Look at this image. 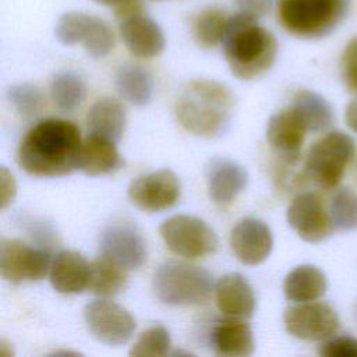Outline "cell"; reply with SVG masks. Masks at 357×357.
<instances>
[{
	"label": "cell",
	"mask_w": 357,
	"mask_h": 357,
	"mask_svg": "<svg viewBox=\"0 0 357 357\" xmlns=\"http://www.w3.org/2000/svg\"><path fill=\"white\" fill-rule=\"evenodd\" d=\"M81 148V134L75 124L63 119H45L21 141L17 162L31 176L61 177L78 169Z\"/></svg>",
	"instance_id": "6da1fadb"
},
{
	"label": "cell",
	"mask_w": 357,
	"mask_h": 357,
	"mask_svg": "<svg viewBox=\"0 0 357 357\" xmlns=\"http://www.w3.org/2000/svg\"><path fill=\"white\" fill-rule=\"evenodd\" d=\"M220 45L231 74L245 81L271 70L279 47L275 35L258 18L238 11L230 15Z\"/></svg>",
	"instance_id": "7a4b0ae2"
},
{
	"label": "cell",
	"mask_w": 357,
	"mask_h": 357,
	"mask_svg": "<svg viewBox=\"0 0 357 357\" xmlns=\"http://www.w3.org/2000/svg\"><path fill=\"white\" fill-rule=\"evenodd\" d=\"M233 107L234 96L226 85L197 79L183 88L176 102V117L187 131L211 138L226 130Z\"/></svg>",
	"instance_id": "3957f363"
},
{
	"label": "cell",
	"mask_w": 357,
	"mask_h": 357,
	"mask_svg": "<svg viewBox=\"0 0 357 357\" xmlns=\"http://www.w3.org/2000/svg\"><path fill=\"white\" fill-rule=\"evenodd\" d=\"M349 0H278V20L290 35L319 39L337 28Z\"/></svg>",
	"instance_id": "277c9868"
},
{
	"label": "cell",
	"mask_w": 357,
	"mask_h": 357,
	"mask_svg": "<svg viewBox=\"0 0 357 357\" xmlns=\"http://www.w3.org/2000/svg\"><path fill=\"white\" fill-rule=\"evenodd\" d=\"M211 273L199 266L167 261L153 275L158 298L169 305H194L204 303L212 291Z\"/></svg>",
	"instance_id": "5b68a950"
},
{
	"label": "cell",
	"mask_w": 357,
	"mask_h": 357,
	"mask_svg": "<svg viewBox=\"0 0 357 357\" xmlns=\"http://www.w3.org/2000/svg\"><path fill=\"white\" fill-rule=\"evenodd\" d=\"M356 153L354 139L343 131H329L308 149L304 173L322 188H335Z\"/></svg>",
	"instance_id": "8992f818"
},
{
	"label": "cell",
	"mask_w": 357,
	"mask_h": 357,
	"mask_svg": "<svg viewBox=\"0 0 357 357\" xmlns=\"http://www.w3.org/2000/svg\"><path fill=\"white\" fill-rule=\"evenodd\" d=\"M159 233L167 248L184 258H201L218 248L215 231L195 216L174 215L160 225Z\"/></svg>",
	"instance_id": "52a82bcc"
},
{
	"label": "cell",
	"mask_w": 357,
	"mask_h": 357,
	"mask_svg": "<svg viewBox=\"0 0 357 357\" xmlns=\"http://www.w3.org/2000/svg\"><path fill=\"white\" fill-rule=\"evenodd\" d=\"M283 322L289 335L308 342L325 340L340 328V319L335 310L319 301L297 303L287 307Z\"/></svg>",
	"instance_id": "ba28073f"
},
{
	"label": "cell",
	"mask_w": 357,
	"mask_h": 357,
	"mask_svg": "<svg viewBox=\"0 0 357 357\" xmlns=\"http://www.w3.org/2000/svg\"><path fill=\"white\" fill-rule=\"evenodd\" d=\"M50 271L49 254L17 238H1L0 272L11 283L38 282Z\"/></svg>",
	"instance_id": "9c48e42d"
},
{
	"label": "cell",
	"mask_w": 357,
	"mask_h": 357,
	"mask_svg": "<svg viewBox=\"0 0 357 357\" xmlns=\"http://www.w3.org/2000/svg\"><path fill=\"white\" fill-rule=\"evenodd\" d=\"M84 321L91 335L107 346L126 343L135 331L132 315L121 305L107 300H95L86 304Z\"/></svg>",
	"instance_id": "30bf717a"
},
{
	"label": "cell",
	"mask_w": 357,
	"mask_h": 357,
	"mask_svg": "<svg viewBox=\"0 0 357 357\" xmlns=\"http://www.w3.org/2000/svg\"><path fill=\"white\" fill-rule=\"evenodd\" d=\"M286 219L289 226L307 243H321L335 230L329 212L314 192H303L290 202Z\"/></svg>",
	"instance_id": "8fae6325"
},
{
	"label": "cell",
	"mask_w": 357,
	"mask_h": 357,
	"mask_svg": "<svg viewBox=\"0 0 357 357\" xmlns=\"http://www.w3.org/2000/svg\"><path fill=\"white\" fill-rule=\"evenodd\" d=\"M180 197V183L169 169L138 177L128 187L130 201L144 212H160L172 208Z\"/></svg>",
	"instance_id": "7c38bea8"
},
{
	"label": "cell",
	"mask_w": 357,
	"mask_h": 357,
	"mask_svg": "<svg viewBox=\"0 0 357 357\" xmlns=\"http://www.w3.org/2000/svg\"><path fill=\"white\" fill-rule=\"evenodd\" d=\"M100 255L128 269H138L146 259V245L135 226L116 223L107 226L100 237Z\"/></svg>",
	"instance_id": "4fadbf2b"
},
{
	"label": "cell",
	"mask_w": 357,
	"mask_h": 357,
	"mask_svg": "<svg viewBox=\"0 0 357 357\" xmlns=\"http://www.w3.org/2000/svg\"><path fill=\"white\" fill-rule=\"evenodd\" d=\"M230 247L240 262L258 265L272 251V231L265 222L255 218H244L231 230Z\"/></svg>",
	"instance_id": "5bb4252c"
},
{
	"label": "cell",
	"mask_w": 357,
	"mask_h": 357,
	"mask_svg": "<svg viewBox=\"0 0 357 357\" xmlns=\"http://www.w3.org/2000/svg\"><path fill=\"white\" fill-rule=\"evenodd\" d=\"M120 35L128 52L139 59L159 56L166 45L160 26L144 13L120 21Z\"/></svg>",
	"instance_id": "9a60e30c"
},
{
	"label": "cell",
	"mask_w": 357,
	"mask_h": 357,
	"mask_svg": "<svg viewBox=\"0 0 357 357\" xmlns=\"http://www.w3.org/2000/svg\"><path fill=\"white\" fill-rule=\"evenodd\" d=\"M307 127L293 107L271 116L266 126V139L273 149L294 160L305 138Z\"/></svg>",
	"instance_id": "2e32d148"
},
{
	"label": "cell",
	"mask_w": 357,
	"mask_h": 357,
	"mask_svg": "<svg viewBox=\"0 0 357 357\" xmlns=\"http://www.w3.org/2000/svg\"><path fill=\"white\" fill-rule=\"evenodd\" d=\"M218 308L227 317L250 318L255 311V296L247 279L240 273L220 278L215 286Z\"/></svg>",
	"instance_id": "e0dca14e"
},
{
	"label": "cell",
	"mask_w": 357,
	"mask_h": 357,
	"mask_svg": "<svg viewBox=\"0 0 357 357\" xmlns=\"http://www.w3.org/2000/svg\"><path fill=\"white\" fill-rule=\"evenodd\" d=\"M248 174L231 159H215L208 167V191L218 205H229L245 188Z\"/></svg>",
	"instance_id": "ac0fdd59"
},
{
	"label": "cell",
	"mask_w": 357,
	"mask_h": 357,
	"mask_svg": "<svg viewBox=\"0 0 357 357\" xmlns=\"http://www.w3.org/2000/svg\"><path fill=\"white\" fill-rule=\"evenodd\" d=\"M91 264L77 251H60L53 259L49 278L53 289L61 294H77L88 287Z\"/></svg>",
	"instance_id": "d6986e66"
},
{
	"label": "cell",
	"mask_w": 357,
	"mask_h": 357,
	"mask_svg": "<svg viewBox=\"0 0 357 357\" xmlns=\"http://www.w3.org/2000/svg\"><path fill=\"white\" fill-rule=\"evenodd\" d=\"M213 351L223 357H245L254 353V336L248 324L240 318L219 321L211 335Z\"/></svg>",
	"instance_id": "ffe728a7"
},
{
	"label": "cell",
	"mask_w": 357,
	"mask_h": 357,
	"mask_svg": "<svg viewBox=\"0 0 357 357\" xmlns=\"http://www.w3.org/2000/svg\"><path fill=\"white\" fill-rule=\"evenodd\" d=\"M123 165L116 142L100 135L88 134L82 142L78 169L86 176H100L114 172Z\"/></svg>",
	"instance_id": "44dd1931"
},
{
	"label": "cell",
	"mask_w": 357,
	"mask_h": 357,
	"mask_svg": "<svg viewBox=\"0 0 357 357\" xmlns=\"http://www.w3.org/2000/svg\"><path fill=\"white\" fill-rule=\"evenodd\" d=\"M325 273L314 265H298L287 273L283 282V293L289 301H315L326 291Z\"/></svg>",
	"instance_id": "7402d4cb"
},
{
	"label": "cell",
	"mask_w": 357,
	"mask_h": 357,
	"mask_svg": "<svg viewBox=\"0 0 357 357\" xmlns=\"http://www.w3.org/2000/svg\"><path fill=\"white\" fill-rule=\"evenodd\" d=\"M86 126L89 134L119 142L126 127V110L119 100L102 98L89 109Z\"/></svg>",
	"instance_id": "603a6c76"
},
{
	"label": "cell",
	"mask_w": 357,
	"mask_h": 357,
	"mask_svg": "<svg viewBox=\"0 0 357 357\" xmlns=\"http://www.w3.org/2000/svg\"><path fill=\"white\" fill-rule=\"evenodd\" d=\"M119 93L135 106L146 105L153 93V77L139 64H124L116 73Z\"/></svg>",
	"instance_id": "cb8c5ba5"
},
{
	"label": "cell",
	"mask_w": 357,
	"mask_h": 357,
	"mask_svg": "<svg viewBox=\"0 0 357 357\" xmlns=\"http://www.w3.org/2000/svg\"><path fill=\"white\" fill-rule=\"evenodd\" d=\"M127 269L107 257L100 255L91 262L88 289L100 297L119 294L127 286Z\"/></svg>",
	"instance_id": "d4e9b609"
},
{
	"label": "cell",
	"mask_w": 357,
	"mask_h": 357,
	"mask_svg": "<svg viewBox=\"0 0 357 357\" xmlns=\"http://www.w3.org/2000/svg\"><path fill=\"white\" fill-rule=\"evenodd\" d=\"M291 107L297 112L308 131L319 132L333 123V112L331 105L319 93L301 89L294 95Z\"/></svg>",
	"instance_id": "484cf974"
},
{
	"label": "cell",
	"mask_w": 357,
	"mask_h": 357,
	"mask_svg": "<svg viewBox=\"0 0 357 357\" xmlns=\"http://www.w3.org/2000/svg\"><path fill=\"white\" fill-rule=\"evenodd\" d=\"M229 18L230 15L218 7L202 10L194 20L192 25L194 39L198 46L202 49H212L222 43Z\"/></svg>",
	"instance_id": "4316f807"
},
{
	"label": "cell",
	"mask_w": 357,
	"mask_h": 357,
	"mask_svg": "<svg viewBox=\"0 0 357 357\" xmlns=\"http://www.w3.org/2000/svg\"><path fill=\"white\" fill-rule=\"evenodd\" d=\"M50 95L61 112L71 113L84 102L86 86L79 75L71 71H63L54 75L50 85Z\"/></svg>",
	"instance_id": "83f0119b"
},
{
	"label": "cell",
	"mask_w": 357,
	"mask_h": 357,
	"mask_svg": "<svg viewBox=\"0 0 357 357\" xmlns=\"http://www.w3.org/2000/svg\"><path fill=\"white\" fill-rule=\"evenodd\" d=\"M329 215L335 230H357V194L347 188H339L329 204Z\"/></svg>",
	"instance_id": "f1b7e54d"
},
{
	"label": "cell",
	"mask_w": 357,
	"mask_h": 357,
	"mask_svg": "<svg viewBox=\"0 0 357 357\" xmlns=\"http://www.w3.org/2000/svg\"><path fill=\"white\" fill-rule=\"evenodd\" d=\"M93 15L81 11H68L59 17L54 35L57 40L66 46L84 43L88 36Z\"/></svg>",
	"instance_id": "f546056e"
},
{
	"label": "cell",
	"mask_w": 357,
	"mask_h": 357,
	"mask_svg": "<svg viewBox=\"0 0 357 357\" xmlns=\"http://www.w3.org/2000/svg\"><path fill=\"white\" fill-rule=\"evenodd\" d=\"M170 335L162 325H155L139 335L130 349V356L160 357L169 354Z\"/></svg>",
	"instance_id": "4dcf8cb0"
},
{
	"label": "cell",
	"mask_w": 357,
	"mask_h": 357,
	"mask_svg": "<svg viewBox=\"0 0 357 357\" xmlns=\"http://www.w3.org/2000/svg\"><path fill=\"white\" fill-rule=\"evenodd\" d=\"M85 52L92 59L106 57L114 47V35L106 21L93 15L86 39L82 43Z\"/></svg>",
	"instance_id": "1f68e13d"
},
{
	"label": "cell",
	"mask_w": 357,
	"mask_h": 357,
	"mask_svg": "<svg viewBox=\"0 0 357 357\" xmlns=\"http://www.w3.org/2000/svg\"><path fill=\"white\" fill-rule=\"evenodd\" d=\"M8 99L24 119L36 117L43 107V95L32 84H18L8 89Z\"/></svg>",
	"instance_id": "d6a6232c"
},
{
	"label": "cell",
	"mask_w": 357,
	"mask_h": 357,
	"mask_svg": "<svg viewBox=\"0 0 357 357\" xmlns=\"http://www.w3.org/2000/svg\"><path fill=\"white\" fill-rule=\"evenodd\" d=\"M318 354L322 357H357V339L346 335H333L319 344Z\"/></svg>",
	"instance_id": "836d02e7"
},
{
	"label": "cell",
	"mask_w": 357,
	"mask_h": 357,
	"mask_svg": "<svg viewBox=\"0 0 357 357\" xmlns=\"http://www.w3.org/2000/svg\"><path fill=\"white\" fill-rule=\"evenodd\" d=\"M340 70L346 88L357 95V36L347 42L342 53Z\"/></svg>",
	"instance_id": "e575fe53"
},
{
	"label": "cell",
	"mask_w": 357,
	"mask_h": 357,
	"mask_svg": "<svg viewBox=\"0 0 357 357\" xmlns=\"http://www.w3.org/2000/svg\"><path fill=\"white\" fill-rule=\"evenodd\" d=\"M93 1L110 8L119 21H123L131 15L142 13L141 0H93Z\"/></svg>",
	"instance_id": "d590c367"
},
{
	"label": "cell",
	"mask_w": 357,
	"mask_h": 357,
	"mask_svg": "<svg viewBox=\"0 0 357 357\" xmlns=\"http://www.w3.org/2000/svg\"><path fill=\"white\" fill-rule=\"evenodd\" d=\"M234 4L237 6L238 13H243L259 20L261 17H265L266 14H269V11L275 4V0H234Z\"/></svg>",
	"instance_id": "8d00e7d4"
},
{
	"label": "cell",
	"mask_w": 357,
	"mask_h": 357,
	"mask_svg": "<svg viewBox=\"0 0 357 357\" xmlns=\"http://www.w3.org/2000/svg\"><path fill=\"white\" fill-rule=\"evenodd\" d=\"M15 181L11 173L6 167H1V174H0V201H1V208H6L15 197Z\"/></svg>",
	"instance_id": "74e56055"
},
{
	"label": "cell",
	"mask_w": 357,
	"mask_h": 357,
	"mask_svg": "<svg viewBox=\"0 0 357 357\" xmlns=\"http://www.w3.org/2000/svg\"><path fill=\"white\" fill-rule=\"evenodd\" d=\"M344 120L346 124L354 131L357 132V98L354 100H351L344 110Z\"/></svg>",
	"instance_id": "f35d334b"
},
{
	"label": "cell",
	"mask_w": 357,
	"mask_h": 357,
	"mask_svg": "<svg viewBox=\"0 0 357 357\" xmlns=\"http://www.w3.org/2000/svg\"><path fill=\"white\" fill-rule=\"evenodd\" d=\"M354 314H356V319H357V303H356V310H354Z\"/></svg>",
	"instance_id": "ab89813d"
},
{
	"label": "cell",
	"mask_w": 357,
	"mask_h": 357,
	"mask_svg": "<svg viewBox=\"0 0 357 357\" xmlns=\"http://www.w3.org/2000/svg\"><path fill=\"white\" fill-rule=\"evenodd\" d=\"M151 1H162V0H151Z\"/></svg>",
	"instance_id": "60d3db41"
}]
</instances>
